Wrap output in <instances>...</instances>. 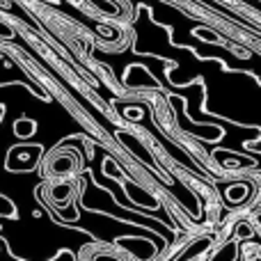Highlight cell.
<instances>
[{
    "mask_svg": "<svg viewBox=\"0 0 261 261\" xmlns=\"http://www.w3.org/2000/svg\"><path fill=\"white\" fill-rule=\"evenodd\" d=\"M83 257H85V261H119L113 252H108V250H90L87 248L85 252H83Z\"/></svg>",
    "mask_w": 261,
    "mask_h": 261,
    "instance_id": "4",
    "label": "cell"
},
{
    "mask_svg": "<svg viewBox=\"0 0 261 261\" xmlns=\"http://www.w3.org/2000/svg\"><path fill=\"white\" fill-rule=\"evenodd\" d=\"M14 133H16V138L21 140H28L32 138V135L37 133V122H32V119H18V122H14Z\"/></svg>",
    "mask_w": 261,
    "mask_h": 261,
    "instance_id": "3",
    "label": "cell"
},
{
    "mask_svg": "<svg viewBox=\"0 0 261 261\" xmlns=\"http://www.w3.org/2000/svg\"><path fill=\"white\" fill-rule=\"evenodd\" d=\"M248 236H252V229H250L248 225H241L239 227V239H248Z\"/></svg>",
    "mask_w": 261,
    "mask_h": 261,
    "instance_id": "5",
    "label": "cell"
},
{
    "mask_svg": "<svg viewBox=\"0 0 261 261\" xmlns=\"http://www.w3.org/2000/svg\"><path fill=\"white\" fill-rule=\"evenodd\" d=\"M48 197H50V204H53L55 208L69 206L73 199V184L67 179H55L53 184L48 186Z\"/></svg>",
    "mask_w": 261,
    "mask_h": 261,
    "instance_id": "1",
    "label": "cell"
},
{
    "mask_svg": "<svg viewBox=\"0 0 261 261\" xmlns=\"http://www.w3.org/2000/svg\"><path fill=\"white\" fill-rule=\"evenodd\" d=\"M46 165H48V170H46V174H53L58 176V179H64V176H71L73 172H78V161H76V153H67V156H58L53 161V158H48L46 161Z\"/></svg>",
    "mask_w": 261,
    "mask_h": 261,
    "instance_id": "2",
    "label": "cell"
},
{
    "mask_svg": "<svg viewBox=\"0 0 261 261\" xmlns=\"http://www.w3.org/2000/svg\"><path fill=\"white\" fill-rule=\"evenodd\" d=\"M3 115H5V106L0 103V119H3Z\"/></svg>",
    "mask_w": 261,
    "mask_h": 261,
    "instance_id": "6",
    "label": "cell"
}]
</instances>
